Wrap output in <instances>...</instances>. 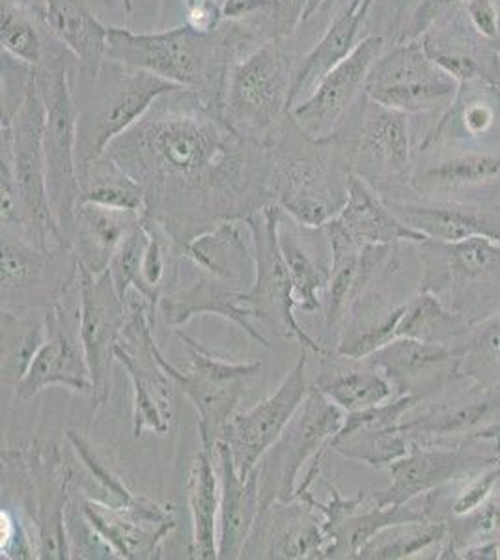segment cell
Returning a JSON list of instances; mask_svg holds the SVG:
<instances>
[{
    "label": "cell",
    "mask_w": 500,
    "mask_h": 560,
    "mask_svg": "<svg viewBox=\"0 0 500 560\" xmlns=\"http://www.w3.org/2000/svg\"><path fill=\"white\" fill-rule=\"evenodd\" d=\"M107 153L144 187L142 217L179 253L217 224L245 221L272 202L264 142L189 90L153 103Z\"/></svg>",
    "instance_id": "6da1fadb"
},
{
    "label": "cell",
    "mask_w": 500,
    "mask_h": 560,
    "mask_svg": "<svg viewBox=\"0 0 500 560\" xmlns=\"http://www.w3.org/2000/svg\"><path fill=\"white\" fill-rule=\"evenodd\" d=\"M272 202L304 229H324L348 202L354 176L357 113L335 133L314 137L293 116L264 140Z\"/></svg>",
    "instance_id": "7a4b0ae2"
},
{
    "label": "cell",
    "mask_w": 500,
    "mask_h": 560,
    "mask_svg": "<svg viewBox=\"0 0 500 560\" xmlns=\"http://www.w3.org/2000/svg\"><path fill=\"white\" fill-rule=\"evenodd\" d=\"M253 51L254 45L235 21H224L216 33H200L189 25L163 33L108 26L107 60L150 71L221 113L230 70Z\"/></svg>",
    "instance_id": "3957f363"
},
{
    "label": "cell",
    "mask_w": 500,
    "mask_h": 560,
    "mask_svg": "<svg viewBox=\"0 0 500 560\" xmlns=\"http://www.w3.org/2000/svg\"><path fill=\"white\" fill-rule=\"evenodd\" d=\"M2 506L20 512L31 525L38 559H71L66 514L73 497L75 471L53 443L34 441L2 448Z\"/></svg>",
    "instance_id": "277c9868"
},
{
    "label": "cell",
    "mask_w": 500,
    "mask_h": 560,
    "mask_svg": "<svg viewBox=\"0 0 500 560\" xmlns=\"http://www.w3.org/2000/svg\"><path fill=\"white\" fill-rule=\"evenodd\" d=\"M418 288L475 325L500 313V243L488 237L417 243Z\"/></svg>",
    "instance_id": "5b68a950"
},
{
    "label": "cell",
    "mask_w": 500,
    "mask_h": 560,
    "mask_svg": "<svg viewBox=\"0 0 500 560\" xmlns=\"http://www.w3.org/2000/svg\"><path fill=\"white\" fill-rule=\"evenodd\" d=\"M44 129V100L31 70L18 108L12 113L2 105L0 137L8 140L12 152L13 178L26 240L39 248H71L63 237L47 191Z\"/></svg>",
    "instance_id": "8992f818"
},
{
    "label": "cell",
    "mask_w": 500,
    "mask_h": 560,
    "mask_svg": "<svg viewBox=\"0 0 500 560\" xmlns=\"http://www.w3.org/2000/svg\"><path fill=\"white\" fill-rule=\"evenodd\" d=\"M44 100V150L47 165V191L53 211L71 247L77 208L81 205L79 165H77V128L79 103L73 94L70 60L58 57L44 60L32 70Z\"/></svg>",
    "instance_id": "52a82bcc"
},
{
    "label": "cell",
    "mask_w": 500,
    "mask_h": 560,
    "mask_svg": "<svg viewBox=\"0 0 500 560\" xmlns=\"http://www.w3.org/2000/svg\"><path fill=\"white\" fill-rule=\"evenodd\" d=\"M89 77L94 81V92L89 103L79 105V168L105 155L108 147L127 129L133 128L153 103L179 90L176 84L150 71L127 68L111 60H105L97 75Z\"/></svg>",
    "instance_id": "ba28073f"
},
{
    "label": "cell",
    "mask_w": 500,
    "mask_h": 560,
    "mask_svg": "<svg viewBox=\"0 0 500 560\" xmlns=\"http://www.w3.org/2000/svg\"><path fill=\"white\" fill-rule=\"evenodd\" d=\"M282 217L284 211L271 202L245 219L253 245L254 280L251 288L241 290V298L253 311L254 319L271 327L275 335L293 338L303 346V350L312 351L316 355L333 357L335 351L327 350L319 340L304 331L295 316L298 303L292 277L280 250Z\"/></svg>",
    "instance_id": "9c48e42d"
},
{
    "label": "cell",
    "mask_w": 500,
    "mask_h": 560,
    "mask_svg": "<svg viewBox=\"0 0 500 560\" xmlns=\"http://www.w3.org/2000/svg\"><path fill=\"white\" fill-rule=\"evenodd\" d=\"M177 335L190 359L189 372H182L168 363L159 346L155 357L168 380L197 409L200 446L216 453L230 419L235 415L245 385L260 374L261 364L258 361H230L206 350L179 329Z\"/></svg>",
    "instance_id": "30bf717a"
},
{
    "label": "cell",
    "mask_w": 500,
    "mask_h": 560,
    "mask_svg": "<svg viewBox=\"0 0 500 560\" xmlns=\"http://www.w3.org/2000/svg\"><path fill=\"white\" fill-rule=\"evenodd\" d=\"M346 413L312 387L279 441L256 465L261 510L298 499L299 486L312 462L325 454L342 428Z\"/></svg>",
    "instance_id": "8fae6325"
},
{
    "label": "cell",
    "mask_w": 500,
    "mask_h": 560,
    "mask_svg": "<svg viewBox=\"0 0 500 560\" xmlns=\"http://www.w3.org/2000/svg\"><path fill=\"white\" fill-rule=\"evenodd\" d=\"M293 73L292 55L280 42L254 49L230 70L222 115L241 133L264 142L290 113Z\"/></svg>",
    "instance_id": "7c38bea8"
},
{
    "label": "cell",
    "mask_w": 500,
    "mask_h": 560,
    "mask_svg": "<svg viewBox=\"0 0 500 560\" xmlns=\"http://www.w3.org/2000/svg\"><path fill=\"white\" fill-rule=\"evenodd\" d=\"M500 427V385L465 382L449 393L420 401L399 430L418 445L460 446L488 441Z\"/></svg>",
    "instance_id": "4fadbf2b"
},
{
    "label": "cell",
    "mask_w": 500,
    "mask_h": 560,
    "mask_svg": "<svg viewBox=\"0 0 500 560\" xmlns=\"http://www.w3.org/2000/svg\"><path fill=\"white\" fill-rule=\"evenodd\" d=\"M364 94L385 107L417 115L452 105L457 81L431 60L420 39H412L386 47L368 75Z\"/></svg>",
    "instance_id": "5bb4252c"
},
{
    "label": "cell",
    "mask_w": 500,
    "mask_h": 560,
    "mask_svg": "<svg viewBox=\"0 0 500 560\" xmlns=\"http://www.w3.org/2000/svg\"><path fill=\"white\" fill-rule=\"evenodd\" d=\"M79 273L71 248H39L20 234L2 232V308L47 311L60 305Z\"/></svg>",
    "instance_id": "9a60e30c"
},
{
    "label": "cell",
    "mask_w": 500,
    "mask_h": 560,
    "mask_svg": "<svg viewBox=\"0 0 500 560\" xmlns=\"http://www.w3.org/2000/svg\"><path fill=\"white\" fill-rule=\"evenodd\" d=\"M79 342L89 363L94 393L92 415L107 406L111 398V372L115 363L116 346L120 345L127 324V301L121 300L111 273H79Z\"/></svg>",
    "instance_id": "2e32d148"
},
{
    "label": "cell",
    "mask_w": 500,
    "mask_h": 560,
    "mask_svg": "<svg viewBox=\"0 0 500 560\" xmlns=\"http://www.w3.org/2000/svg\"><path fill=\"white\" fill-rule=\"evenodd\" d=\"M406 113L372 102L364 94L357 108L354 176L381 197L402 191L411 179V137Z\"/></svg>",
    "instance_id": "e0dca14e"
},
{
    "label": "cell",
    "mask_w": 500,
    "mask_h": 560,
    "mask_svg": "<svg viewBox=\"0 0 500 560\" xmlns=\"http://www.w3.org/2000/svg\"><path fill=\"white\" fill-rule=\"evenodd\" d=\"M309 390L311 382L306 376V350H303L272 395L230 419L222 443L229 445L241 477H248L264 454L279 441L303 406Z\"/></svg>",
    "instance_id": "ac0fdd59"
},
{
    "label": "cell",
    "mask_w": 500,
    "mask_h": 560,
    "mask_svg": "<svg viewBox=\"0 0 500 560\" xmlns=\"http://www.w3.org/2000/svg\"><path fill=\"white\" fill-rule=\"evenodd\" d=\"M460 346L433 345L417 338L399 337L367 357L388 377L396 395H411L428 401L469 382L462 374Z\"/></svg>",
    "instance_id": "d6986e66"
},
{
    "label": "cell",
    "mask_w": 500,
    "mask_h": 560,
    "mask_svg": "<svg viewBox=\"0 0 500 560\" xmlns=\"http://www.w3.org/2000/svg\"><path fill=\"white\" fill-rule=\"evenodd\" d=\"M497 454H481L470 445L439 446L412 443L404 458L388 465L391 486L377 491L374 501L381 506L409 503L417 497L476 477L497 464Z\"/></svg>",
    "instance_id": "ffe728a7"
},
{
    "label": "cell",
    "mask_w": 500,
    "mask_h": 560,
    "mask_svg": "<svg viewBox=\"0 0 500 560\" xmlns=\"http://www.w3.org/2000/svg\"><path fill=\"white\" fill-rule=\"evenodd\" d=\"M385 49L383 36L361 39L353 52L317 83L311 96L290 108L293 120L314 137L335 133L344 116L364 96L368 75Z\"/></svg>",
    "instance_id": "44dd1931"
},
{
    "label": "cell",
    "mask_w": 500,
    "mask_h": 560,
    "mask_svg": "<svg viewBox=\"0 0 500 560\" xmlns=\"http://www.w3.org/2000/svg\"><path fill=\"white\" fill-rule=\"evenodd\" d=\"M79 504L95 533L118 559H161L163 544L176 528L172 504H159L147 497L139 504L120 509L79 493Z\"/></svg>",
    "instance_id": "7402d4cb"
},
{
    "label": "cell",
    "mask_w": 500,
    "mask_h": 560,
    "mask_svg": "<svg viewBox=\"0 0 500 560\" xmlns=\"http://www.w3.org/2000/svg\"><path fill=\"white\" fill-rule=\"evenodd\" d=\"M388 208L411 229L441 242L488 237L500 243V200L493 197L385 198Z\"/></svg>",
    "instance_id": "603a6c76"
},
{
    "label": "cell",
    "mask_w": 500,
    "mask_h": 560,
    "mask_svg": "<svg viewBox=\"0 0 500 560\" xmlns=\"http://www.w3.org/2000/svg\"><path fill=\"white\" fill-rule=\"evenodd\" d=\"M417 404L418 398L404 395L375 408L346 413L329 448L372 469H388V465L411 451L412 443L399 424Z\"/></svg>",
    "instance_id": "cb8c5ba5"
},
{
    "label": "cell",
    "mask_w": 500,
    "mask_h": 560,
    "mask_svg": "<svg viewBox=\"0 0 500 560\" xmlns=\"http://www.w3.org/2000/svg\"><path fill=\"white\" fill-rule=\"evenodd\" d=\"M324 516L303 497L261 510L241 559H324Z\"/></svg>",
    "instance_id": "d4e9b609"
},
{
    "label": "cell",
    "mask_w": 500,
    "mask_h": 560,
    "mask_svg": "<svg viewBox=\"0 0 500 560\" xmlns=\"http://www.w3.org/2000/svg\"><path fill=\"white\" fill-rule=\"evenodd\" d=\"M330 245L329 288L325 295V319L329 327L348 318L354 303L374 284L398 256L399 245H359L342 232L324 226Z\"/></svg>",
    "instance_id": "484cf974"
},
{
    "label": "cell",
    "mask_w": 500,
    "mask_h": 560,
    "mask_svg": "<svg viewBox=\"0 0 500 560\" xmlns=\"http://www.w3.org/2000/svg\"><path fill=\"white\" fill-rule=\"evenodd\" d=\"M47 337L32 361L26 376L15 388V398L28 401L45 388L66 387L77 395L92 396L94 385L83 346L66 331L62 306L55 305L44 311Z\"/></svg>",
    "instance_id": "4316f807"
},
{
    "label": "cell",
    "mask_w": 500,
    "mask_h": 560,
    "mask_svg": "<svg viewBox=\"0 0 500 560\" xmlns=\"http://www.w3.org/2000/svg\"><path fill=\"white\" fill-rule=\"evenodd\" d=\"M73 55L86 75H97L107 60L108 26L84 0H15Z\"/></svg>",
    "instance_id": "83f0119b"
},
{
    "label": "cell",
    "mask_w": 500,
    "mask_h": 560,
    "mask_svg": "<svg viewBox=\"0 0 500 560\" xmlns=\"http://www.w3.org/2000/svg\"><path fill=\"white\" fill-rule=\"evenodd\" d=\"M159 311L163 313L166 325L174 329L184 327L197 316L211 314L237 325L241 331L247 332L258 345L266 348L269 346V338L254 324L253 311L243 303L241 290L209 275L202 273V277L189 287L172 288L171 292L161 298Z\"/></svg>",
    "instance_id": "f1b7e54d"
},
{
    "label": "cell",
    "mask_w": 500,
    "mask_h": 560,
    "mask_svg": "<svg viewBox=\"0 0 500 560\" xmlns=\"http://www.w3.org/2000/svg\"><path fill=\"white\" fill-rule=\"evenodd\" d=\"M221 469V510H219V559H241L254 525L261 512L260 488L256 472L241 477L226 443L217 445Z\"/></svg>",
    "instance_id": "f546056e"
},
{
    "label": "cell",
    "mask_w": 500,
    "mask_h": 560,
    "mask_svg": "<svg viewBox=\"0 0 500 560\" xmlns=\"http://www.w3.org/2000/svg\"><path fill=\"white\" fill-rule=\"evenodd\" d=\"M327 224L359 245H417L428 240L422 232L407 226L388 208L385 198L359 176L351 179L344 210Z\"/></svg>",
    "instance_id": "4dcf8cb0"
},
{
    "label": "cell",
    "mask_w": 500,
    "mask_h": 560,
    "mask_svg": "<svg viewBox=\"0 0 500 560\" xmlns=\"http://www.w3.org/2000/svg\"><path fill=\"white\" fill-rule=\"evenodd\" d=\"M374 0H346L340 12L336 13L335 20L330 21L324 36L319 38L303 62L295 68L293 73L292 90L288 97L290 108L295 103L303 102L304 97L311 96L312 90L324 79L330 70L348 58L357 47V36L361 31L362 23L367 20L370 8Z\"/></svg>",
    "instance_id": "1f68e13d"
},
{
    "label": "cell",
    "mask_w": 500,
    "mask_h": 560,
    "mask_svg": "<svg viewBox=\"0 0 500 560\" xmlns=\"http://www.w3.org/2000/svg\"><path fill=\"white\" fill-rule=\"evenodd\" d=\"M245 221H226L193 237L182 255L193 261L204 275L216 277L230 287L251 288L254 280V255L251 236L245 237Z\"/></svg>",
    "instance_id": "d6a6232c"
},
{
    "label": "cell",
    "mask_w": 500,
    "mask_h": 560,
    "mask_svg": "<svg viewBox=\"0 0 500 560\" xmlns=\"http://www.w3.org/2000/svg\"><path fill=\"white\" fill-rule=\"evenodd\" d=\"M140 219L142 215L133 211L79 205L71 236V250L75 253L79 266L94 275L108 271L116 250Z\"/></svg>",
    "instance_id": "836d02e7"
},
{
    "label": "cell",
    "mask_w": 500,
    "mask_h": 560,
    "mask_svg": "<svg viewBox=\"0 0 500 560\" xmlns=\"http://www.w3.org/2000/svg\"><path fill=\"white\" fill-rule=\"evenodd\" d=\"M500 184V153L467 152L412 168L409 189L420 197H463Z\"/></svg>",
    "instance_id": "e575fe53"
},
{
    "label": "cell",
    "mask_w": 500,
    "mask_h": 560,
    "mask_svg": "<svg viewBox=\"0 0 500 560\" xmlns=\"http://www.w3.org/2000/svg\"><path fill=\"white\" fill-rule=\"evenodd\" d=\"M216 453L200 446L187 482L189 501L190 557L200 560L219 559V510H221V478H217Z\"/></svg>",
    "instance_id": "d590c367"
},
{
    "label": "cell",
    "mask_w": 500,
    "mask_h": 560,
    "mask_svg": "<svg viewBox=\"0 0 500 560\" xmlns=\"http://www.w3.org/2000/svg\"><path fill=\"white\" fill-rule=\"evenodd\" d=\"M312 387L327 396L344 413L375 408L396 398V388L377 366L367 359H353L351 369L322 374Z\"/></svg>",
    "instance_id": "8d00e7d4"
},
{
    "label": "cell",
    "mask_w": 500,
    "mask_h": 560,
    "mask_svg": "<svg viewBox=\"0 0 500 560\" xmlns=\"http://www.w3.org/2000/svg\"><path fill=\"white\" fill-rule=\"evenodd\" d=\"M81 205H97L144 215V187L124 171L108 153L79 168Z\"/></svg>",
    "instance_id": "74e56055"
},
{
    "label": "cell",
    "mask_w": 500,
    "mask_h": 560,
    "mask_svg": "<svg viewBox=\"0 0 500 560\" xmlns=\"http://www.w3.org/2000/svg\"><path fill=\"white\" fill-rule=\"evenodd\" d=\"M469 329L470 324L449 311L433 293L417 288L407 301L396 338H417L433 345L454 346L462 342Z\"/></svg>",
    "instance_id": "f35d334b"
},
{
    "label": "cell",
    "mask_w": 500,
    "mask_h": 560,
    "mask_svg": "<svg viewBox=\"0 0 500 560\" xmlns=\"http://www.w3.org/2000/svg\"><path fill=\"white\" fill-rule=\"evenodd\" d=\"M449 538V525L444 522H407L385 527L362 546L357 559L402 560L412 559L430 549L441 553ZM439 557V555H438Z\"/></svg>",
    "instance_id": "ab89813d"
},
{
    "label": "cell",
    "mask_w": 500,
    "mask_h": 560,
    "mask_svg": "<svg viewBox=\"0 0 500 560\" xmlns=\"http://www.w3.org/2000/svg\"><path fill=\"white\" fill-rule=\"evenodd\" d=\"M279 242L286 266L292 277L298 311L303 313L322 311L327 288H329V268L317 264L311 248L301 242L298 230L286 226L284 221L280 223Z\"/></svg>",
    "instance_id": "60d3db41"
},
{
    "label": "cell",
    "mask_w": 500,
    "mask_h": 560,
    "mask_svg": "<svg viewBox=\"0 0 500 560\" xmlns=\"http://www.w3.org/2000/svg\"><path fill=\"white\" fill-rule=\"evenodd\" d=\"M31 313L2 308V385H20L47 337L45 318H34Z\"/></svg>",
    "instance_id": "b9f144b4"
},
{
    "label": "cell",
    "mask_w": 500,
    "mask_h": 560,
    "mask_svg": "<svg viewBox=\"0 0 500 560\" xmlns=\"http://www.w3.org/2000/svg\"><path fill=\"white\" fill-rule=\"evenodd\" d=\"M66 438L70 441L71 448L75 451L77 458L83 462V467L89 475V478L81 482L79 493L102 503L120 506V509H129L140 503L142 497L135 495L133 491L124 485V480L111 469V465L105 464V459L97 454L95 446L84 438L83 433L70 430Z\"/></svg>",
    "instance_id": "7bdbcfd3"
},
{
    "label": "cell",
    "mask_w": 500,
    "mask_h": 560,
    "mask_svg": "<svg viewBox=\"0 0 500 560\" xmlns=\"http://www.w3.org/2000/svg\"><path fill=\"white\" fill-rule=\"evenodd\" d=\"M457 346L463 351V376L481 385H500V313L470 325Z\"/></svg>",
    "instance_id": "ee69618b"
},
{
    "label": "cell",
    "mask_w": 500,
    "mask_h": 560,
    "mask_svg": "<svg viewBox=\"0 0 500 560\" xmlns=\"http://www.w3.org/2000/svg\"><path fill=\"white\" fill-rule=\"evenodd\" d=\"M446 525H449V538L441 548L439 560L454 559V555L460 549L500 540V485L495 488L488 501L480 504L475 512L452 520Z\"/></svg>",
    "instance_id": "f6af8a7d"
},
{
    "label": "cell",
    "mask_w": 500,
    "mask_h": 560,
    "mask_svg": "<svg viewBox=\"0 0 500 560\" xmlns=\"http://www.w3.org/2000/svg\"><path fill=\"white\" fill-rule=\"evenodd\" d=\"M311 0H267L266 7L247 18L235 21L247 34L254 49L261 45L290 38L295 28L304 23V12Z\"/></svg>",
    "instance_id": "bcb514c9"
},
{
    "label": "cell",
    "mask_w": 500,
    "mask_h": 560,
    "mask_svg": "<svg viewBox=\"0 0 500 560\" xmlns=\"http://www.w3.org/2000/svg\"><path fill=\"white\" fill-rule=\"evenodd\" d=\"M0 42L10 57L31 70L44 65V42L34 26L32 13L15 0H2Z\"/></svg>",
    "instance_id": "7dc6e473"
},
{
    "label": "cell",
    "mask_w": 500,
    "mask_h": 560,
    "mask_svg": "<svg viewBox=\"0 0 500 560\" xmlns=\"http://www.w3.org/2000/svg\"><path fill=\"white\" fill-rule=\"evenodd\" d=\"M0 527H2V559L28 560L38 559V546L36 540L31 538L28 523L20 512L2 506L0 510Z\"/></svg>",
    "instance_id": "c3c4849f"
},
{
    "label": "cell",
    "mask_w": 500,
    "mask_h": 560,
    "mask_svg": "<svg viewBox=\"0 0 500 560\" xmlns=\"http://www.w3.org/2000/svg\"><path fill=\"white\" fill-rule=\"evenodd\" d=\"M457 0H418V7L412 12L411 21L406 26V33L402 34L399 42H412L425 36L430 26L439 20Z\"/></svg>",
    "instance_id": "681fc988"
},
{
    "label": "cell",
    "mask_w": 500,
    "mask_h": 560,
    "mask_svg": "<svg viewBox=\"0 0 500 560\" xmlns=\"http://www.w3.org/2000/svg\"><path fill=\"white\" fill-rule=\"evenodd\" d=\"M465 12L480 36L488 39L499 36V10L495 0H465Z\"/></svg>",
    "instance_id": "f907efd6"
},
{
    "label": "cell",
    "mask_w": 500,
    "mask_h": 560,
    "mask_svg": "<svg viewBox=\"0 0 500 560\" xmlns=\"http://www.w3.org/2000/svg\"><path fill=\"white\" fill-rule=\"evenodd\" d=\"M463 129L469 137H481L493 128L495 110L488 103L473 102L463 108Z\"/></svg>",
    "instance_id": "816d5d0a"
},
{
    "label": "cell",
    "mask_w": 500,
    "mask_h": 560,
    "mask_svg": "<svg viewBox=\"0 0 500 560\" xmlns=\"http://www.w3.org/2000/svg\"><path fill=\"white\" fill-rule=\"evenodd\" d=\"M335 2L336 0H311V2H309V7H306V12H304V23H306V21H311L312 18H316L317 13L329 10Z\"/></svg>",
    "instance_id": "f5cc1de1"
},
{
    "label": "cell",
    "mask_w": 500,
    "mask_h": 560,
    "mask_svg": "<svg viewBox=\"0 0 500 560\" xmlns=\"http://www.w3.org/2000/svg\"><path fill=\"white\" fill-rule=\"evenodd\" d=\"M116 2H118V7H120L124 12L133 13V0H116Z\"/></svg>",
    "instance_id": "db71d44e"
}]
</instances>
